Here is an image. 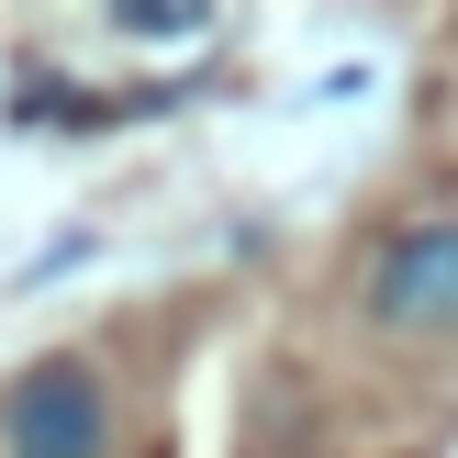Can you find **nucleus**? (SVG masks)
<instances>
[{
    "label": "nucleus",
    "instance_id": "nucleus-1",
    "mask_svg": "<svg viewBox=\"0 0 458 458\" xmlns=\"http://www.w3.org/2000/svg\"><path fill=\"white\" fill-rule=\"evenodd\" d=\"M0 458H112V392L89 358H34L0 392Z\"/></svg>",
    "mask_w": 458,
    "mask_h": 458
},
{
    "label": "nucleus",
    "instance_id": "nucleus-2",
    "mask_svg": "<svg viewBox=\"0 0 458 458\" xmlns=\"http://www.w3.org/2000/svg\"><path fill=\"white\" fill-rule=\"evenodd\" d=\"M369 325L458 335V213L447 224H403V235L369 258Z\"/></svg>",
    "mask_w": 458,
    "mask_h": 458
}]
</instances>
